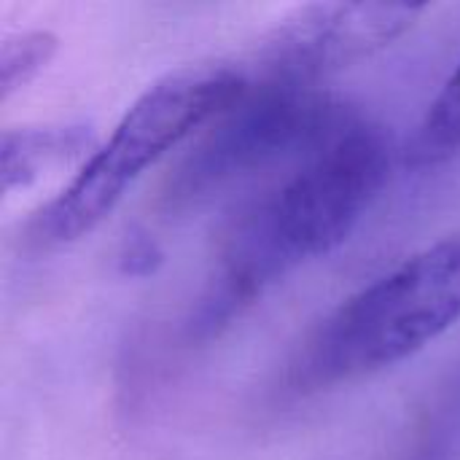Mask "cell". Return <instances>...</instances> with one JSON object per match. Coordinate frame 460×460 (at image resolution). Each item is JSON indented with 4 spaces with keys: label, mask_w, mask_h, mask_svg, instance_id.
Here are the masks:
<instances>
[{
    "label": "cell",
    "mask_w": 460,
    "mask_h": 460,
    "mask_svg": "<svg viewBox=\"0 0 460 460\" xmlns=\"http://www.w3.org/2000/svg\"><path fill=\"white\" fill-rule=\"evenodd\" d=\"M92 148V129L84 124L57 127H22L5 129L0 146V175L3 191L24 189L40 178L43 170L81 156Z\"/></svg>",
    "instance_id": "8992f818"
},
{
    "label": "cell",
    "mask_w": 460,
    "mask_h": 460,
    "mask_svg": "<svg viewBox=\"0 0 460 460\" xmlns=\"http://www.w3.org/2000/svg\"><path fill=\"white\" fill-rule=\"evenodd\" d=\"M350 119L315 84L261 78L248 84L170 175L162 205L186 210L213 191L288 156L305 159Z\"/></svg>",
    "instance_id": "277c9868"
},
{
    "label": "cell",
    "mask_w": 460,
    "mask_h": 460,
    "mask_svg": "<svg viewBox=\"0 0 460 460\" xmlns=\"http://www.w3.org/2000/svg\"><path fill=\"white\" fill-rule=\"evenodd\" d=\"M248 78L224 62L183 65L154 81L121 116L105 146L27 224L30 248L51 251L89 234L111 216L132 183L194 129L218 119Z\"/></svg>",
    "instance_id": "7a4b0ae2"
},
{
    "label": "cell",
    "mask_w": 460,
    "mask_h": 460,
    "mask_svg": "<svg viewBox=\"0 0 460 460\" xmlns=\"http://www.w3.org/2000/svg\"><path fill=\"white\" fill-rule=\"evenodd\" d=\"M391 170L385 132L350 116L302 164L229 226L189 334L210 340L296 267L342 245Z\"/></svg>",
    "instance_id": "6da1fadb"
},
{
    "label": "cell",
    "mask_w": 460,
    "mask_h": 460,
    "mask_svg": "<svg viewBox=\"0 0 460 460\" xmlns=\"http://www.w3.org/2000/svg\"><path fill=\"white\" fill-rule=\"evenodd\" d=\"M460 323V232L412 253L310 337L291 369L296 391H318L394 367Z\"/></svg>",
    "instance_id": "3957f363"
},
{
    "label": "cell",
    "mask_w": 460,
    "mask_h": 460,
    "mask_svg": "<svg viewBox=\"0 0 460 460\" xmlns=\"http://www.w3.org/2000/svg\"><path fill=\"white\" fill-rule=\"evenodd\" d=\"M54 51L57 38L43 30L5 38L0 49V97L8 100L13 92L24 89L51 62Z\"/></svg>",
    "instance_id": "9c48e42d"
},
{
    "label": "cell",
    "mask_w": 460,
    "mask_h": 460,
    "mask_svg": "<svg viewBox=\"0 0 460 460\" xmlns=\"http://www.w3.org/2000/svg\"><path fill=\"white\" fill-rule=\"evenodd\" d=\"M423 5L396 3H315L280 19L259 46L264 78L318 84L402 38Z\"/></svg>",
    "instance_id": "5b68a950"
},
{
    "label": "cell",
    "mask_w": 460,
    "mask_h": 460,
    "mask_svg": "<svg viewBox=\"0 0 460 460\" xmlns=\"http://www.w3.org/2000/svg\"><path fill=\"white\" fill-rule=\"evenodd\" d=\"M399 460H460V364L429 396Z\"/></svg>",
    "instance_id": "52a82bcc"
},
{
    "label": "cell",
    "mask_w": 460,
    "mask_h": 460,
    "mask_svg": "<svg viewBox=\"0 0 460 460\" xmlns=\"http://www.w3.org/2000/svg\"><path fill=\"white\" fill-rule=\"evenodd\" d=\"M456 154H460V59L420 119L407 148V162L415 167H434Z\"/></svg>",
    "instance_id": "ba28073f"
},
{
    "label": "cell",
    "mask_w": 460,
    "mask_h": 460,
    "mask_svg": "<svg viewBox=\"0 0 460 460\" xmlns=\"http://www.w3.org/2000/svg\"><path fill=\"white\" fill-rule=\"evenodd\" d=\"M159 261L162 251L154 240H148L146 234H135L132 240H127V248L121 253V270L127 275H148L156 270Z\"/></svg>",
    "instance_id": "30bf717a"
}]
</instances>
